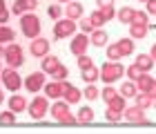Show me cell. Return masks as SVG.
Returning a JSON list of instances; mask_svg holds the SVG:
<instances>
[{"label":"cell","mask_w":156,"mask_h":134,"mask_svg":"<svg viewBox=\"0 0 156 134\" xmlns=\"http://www.w3.org/2000/svg\"><path fill=\"white\" fill-rule=\"evenodd\" d=\"M49 112H51V116H54L58 123H67V125L78 123V118L72 114V112H69V103H67V101H58V103H54Z\"/></svg>","instance_id":"cell-1"},{"label":"cell","mask_w":156,"mask_h":134,"mask_svg":"<svg viewBox=\"0 0 156 134\" xmlns=\"http://www.w3.org/2000/svg\"><path fill=\"white\" fill-rule=\"evenodd\" d=\"M120 76H125V67L120 65V63H116V60H109V63H105V65L101 67V78L107 83V85H112L114 81H118Z\"/></svg>","instance_id":"cell-2"},{"label":"cell","mask_w":156,"mask_h":134,"mask_svg":"<svg viewBox=\"0 0 156 134\" xmlns=\"http://www.w3.org/2000/svg\"><path fill=\"white\" fill-rule=\"evenodd\" d=\"M20 27H23V34L27 38H38V34H40V18L34 16V13H23V16H20Z\"/></svg>","instance_id":"cell-3"},{"label":"cell","mask_w":156,"mask_h":134,"mask_svg":"<svg viewBox=\"0 0 156 134\" xmlns=\"http://www.w3.org/2000/svg\"><path fill=\"white\" fill-rule=\"evenodd\" d=\"M74 31H76V23H74L72 18H58V20H56V27H54V36L58 38V40L74 36Z\"/></svg>","instance_id":"cell-4"},{"label":"cell","mask_w":156,"mask_h":134,"mask_svg":"<svg viewBox=\"0 0 156 134\" xmlns=\"http://www.w3.org/2000/svg\"><path fill=\"white\" fill-rule=\"evenodd\" d=\"M5 58H7V65H9V67H16L18 69L25 63V58H23V47L16 45V43L7 45L5 47Z\"/></svg>","instance_id":"cell-5"},{"label":"cell","mask_w":156,"mask_h":134,"mask_svg":"<svg viewBox=\"0 0 156 134\" xmlns=\"http://www.w3.org/2000/svg\"><path fill=\"white\" fill-rule=\"evenodd\" d=\"M0 76H2V83H5V87L9 89V92H18L20 87H23V81H20L16 67H7V69H2V72H0Z\"/></svg>","instance_id":"cell-6"},{"label":"cell","mask_w":156,"mask_h":134,"mask_svg":"<svg viewBox=\"0 0 156 134\" xmlns=\"http://www.w3.org/2000/svg\"><path fill=\"white\" fill-rule=\"evenodd\" d=\"M49 112V103H47V96H36L29 105V116L34 121H40L42 116H45Z\"/></svg>","instance_id":"cell-7"},{"label":"cell","mask_w":156,"mask_h":134,"mask_svg":"<svg viewBox=\"0 0 156 134\" xmlns=\"http://www.w3.org/2000/svg\"><path fill=\"white\" fill-rule=\"evenodd\" d=\"M25 87L27 92H31V94H36V92H40L42 87H45V72H31L29 76L25 78Z\"/></svg>","instance_id":"cell-8"},{"label":"cell","mask_w":156,"mask_h":134,"mask_svg":"<svg viewBox=\"0 0 156 134\" xmlns=\"http://www.w3.org/2000/svg\"><path fill=\"white\" fill-rule=\"evenodd\" d=\"M87 47H89V38H87V34H78V36H74V38H72V45H69L72 54H76V56L87 54Z\"/></svg>","instance_id":"cell-9"},{"label":"cell","mask_w":156,"mask_h":134,"mask_svg":"<svg viewBox=\"0 0 156 134\" xmlns=\"http://www.w3.org/2000/svg\"><path fill=\"white\" fill-rule=\"evenodd\" d=\"M80 96H83V92L78 89L76 85H72V83H67V81H62V98L72 105V103H78L80 101Z\"/></svg>","instance_id":"cell-10"},{"label":"cell","mask_w":156,"mask_h":134,"mask_svg":"<svg viewBox=\"0 0 156 134\" xmlns=\"http://www.w3.org/2000/svg\"><path fill=\"white\" fill-rule=\"evenodd\" d=\"M125 121H129V123H147V116H145V110L143 107H138V105H134V107L127 110L125 107Z\"/></svg>","instance_id":"cell-11"},{"label":"cell","mask_w":156,"mask_h":134,"mask_svg":"<svg viewBox=\"0 0 156 134\" xmlns=\"http://www.w3.org/2000/svg\"><path fill=\"white\" fill-rule=\"evenodd\" d=\"M49 54V40L47 38H34L31 40V56H36V58H42V56Z\"/></svg>","instance_id":"cell-12"},{"label":"cell","mask_w":156,"mask_h":134,"mask_svg":"<svg viewBox=\"0 0 156 134\" xmlns=\"http://www.w3.org/2000/svg\"><path fill=\"white\" fill-rule=\"evenodd\" d=\"M36 5H38V0H16L11 11H13V16H23L25 11H34Z\"/></svg>","instance_id":"cell-13"},{"label":"cell","mask_w":156,"mask_h":134,"mask_svg":"<svg viewBox=\"0 0 156 134\" xmlns=\"http://www.w3.org/2000/svg\"><path fill=\"white\" fill-rule=\"evenodd\" d=\"M60 65V60H58V56H54V54H47V56H42V63H40V69L45 74H51L56 67Z\"/></svg>","instance_id":"cell-14"},{"label":"cell","mask_w":156,"mask_h":134,"mask_svg":"<svg viewBox=\"0 0 156 134\" xmlns=\"http://www.w3.org/2000/svg\"><path fill=\"white\" fill-rule=\"evenodd\" d=\"M45 94L49 98H60L62 96V81H54V83H45Z\"/></svg>","instance_id":"cell-15"},{"label":"cell","mask_w":156,"mask_h":134,"mask_svg":"<svg viewBox=\"0 0 156 134\" xmlns=\"http://www.w3.org/2000/svg\"><path fill=\"white\" fill-rule=\"evenodd\" d=\"M89 43H91V45H96V47L107 45V31H103V29H94V31L89 34Z\"/></svg>","instance_id":"cell-16"},{"label":"cell","mask_w":156,"mask_h":134,"mask_svg":"<svg viewBox=\"0 0 156 134\" xmlns=\"http://www.w3.org/2000/svg\"><path fill=\"white\" fill-rule=\"evenodd\" d=\"M80 72H83V81L85 83H96L98 78H101V69L94 67V65L85 67V69H80Z\"/></svg>","instance_id":"cell-17"},{"label":"cell","mask_w":156,"mask_h":134,"mask_svg":"<svg viewBox=\"0 0 156 134\" xmlns=\"http://www.w3.org/2000/svg\"><path fill=\"white\" fill-rule=\"evenodd\" d=\"M154 76H150V74H147V72H143V74H140L138 76V81H136V87H138V92H147V89H150L152 85H154Z\"/></svg>","instance_id":"cell-18"},{"label":"cell","mask_w":156,"mask_h":134,"mask_svg":"<svg viewBox=\"0 0 156 134\" xmlns=\"http://www.w3.org/2000/svg\"><path fill=\"white\" fill-rule=\"evenodd\" d=\"M147 29H150V27H147V25H138V23H132L129 25V36L134 38V40H140V38H145L147 36Z\"/></svg>","instance_id":"cell-19"},{"label":"cell","mask_w":156,"mask_h":134,"mask_svg":"<svg viewBox=\"0 0 156 134\" xmlns=\"http://www.w3.org/2000/svg\"><path fill=\"white\" fill-rule=\"evenodd\" d=\"M9 110H13L18 114V112H25L27 110V101L23 96H18V94H13L11 98H9Z\"/></svg>","instance_id":"cell-20"},{"label":"cell","mask_w":156,"mask_h":134,"mask_svg":"<svg viewBox=\"0 0 156 134\" xmlns=\"http://www.w3.org/2000/svg\"><path fill=\"white\" fill-rule=\"evenodd\" d=\"M118 49H120V56H129L132 52H134V38L129 36V38H120L118 40Z\"/></svg>","instance_id":"cell-21"},{"label":"cell","mask_w":156,"mask_h":134,"mask_svg":"<svg viewBox=\"0 0 156 134\" xmlns=\"http://www.w3.org/2000/svg\"><path fill=\"white\" fill-rule=\"evenodd\" d=\"M136 65L143 69V72H150V69L154 67V58L150 54H138V58H136Z\"/></svg>","instance_id":"cell-22"},{"label":"cell","mask_w":156,"mask_h":134,"mask_svg":"<svg viewBox=\"0 0 156 134\" xmlns=\"http://www.w3.org/2000/svg\"><path fill=\"white\" fill-rule=\"evenodd\" d=\"M120 94H123L125 98H134V96L138 94L136 83H134V81H127V83H123V85H120Z\"/></svg>","instance_id":"cell-23"},{"label":"cell","mask_w":156,"mask_h":134,"mask_svg":"<svg viewBox=\"0 0 156 134\" xmlns=\"http://www.w3.org/2000/svg\"><path fill=\"white\" fill-rule=\"evenodd\" d=\"M134 11L132 7H123V9H120L118 13H116V18L120 20V23H125V25H132V20H134Z\"/></svg>","instance_id":"cell-24"},{"label":"cell","mask_w":156,"mask_h":134,"mask_svg":"<svg viewBox=\"0 0 156 134\" xmlns=\"http://www.w3.org/2000/svg\"><path fill=\"white\" fill-rule=\"evenodd\" d=\"M80 16H83V5L80 2H67V18L76 20Z\"/></svg>","instance_id":"cell-25"},{"label":"cell","mask_w":156,"mask_h":134,"mask_svg":"<svg viewBox=\"0 0 156 134\" xmlns=\"http://www.w3.org/2000/svg\"><path fill=\"white\" fill-rule=\"evenodd\" d=\"M76 118H78V123H91L94 121V110L91 107H80Z\"/></svg>","instance_id":"cell-26"},{"label":"cell","mask_w":156,"mask_h":134,"mask_svg":"<svg viewBox=\"0 0 156 134\" xmlns=\"http://www.w3.org/2000/svg\"><path fill=\"white\" fill-rule=\"evenodd\" d=\"M13 40H16L13 29H9L7 25H0V43H13Z\"/></svg>","instance_id":"cell-27"},{"label":"cell","mask_w":156,"mask_h":134,"mask_svg":"<svg viewBox=\"0 0 156 134\" xmlns=\"http://www.w3.org/2000/svg\"><path fill=\"white\" fill-rule=\"evenodd\" d=\"M134 98H136V105H138V107H143V110H147V107H152V105H154V101L150 98V94H145V92L136 94Z\"/></svg>","instance_id":"cell-28"},{"label":"cell","mask_w":156,"mask_h":134,"mask_svg":"<svg viewBox=\"0 0 156 134\" xmlns=\"http://www.w3.org/2000/svg\"><path fill=\"white\" fill-rule=\"evenodd\" d=\"M49 76H54L56 81H67V76H69V67H67V65H58Z\"/></svg>","instance_id":"cell-29"},{"label":"cell","mask_w":156,"mask_h":134,"mask_svg":"<svg viewBox=\"0 0 156 134\" xmlns=\"http://www.w3.org/2000/svg\"><path fill=\"white\" fill-rule=\"evenodd\" d=\"M107 107H112V110H118V112H125V96H114L112 101L107 103Z\"/></svg>","instance_id":"cell-30"},{"label":"cell","mask_w":156,"mask_h":134,"mask_svg":"<svg viewBox=\"0 0 156 134\" xmlns=\"http://www.w3.org/2000/svg\"><path fill=\"white\" fill-rule=\"evenodd\" d=\"M16 123V112L9 110V112H0V125H13Z\"/></svg>","instance_id":"cell-31"},{"label":"cell","mask_w":156,"mask_h":134,"mask_svg":"<svg viewBox=\"0 0 156 134\" xmlns=\"http://www.w3.org/2000/svg\"><path fill=\"white\" fill-rule=\"evenodd\" d=\"M125 74L129 76V81H134V83H136V81H138V76L143 74V69H140V67L136 65V63H134V65H129V67H125Z\"/></svg>","instance_id":"cell-32"},{"label":"cell","mask_w":156,"mask_h":134,"mask_svg":"<svg viewBox=\"0 0 156 134\" xmlns=\"http://www.w3.org/2000/svg\"><path fill=\"white\" fill-rule=\"evenodd\" d=\"M89 20H91V25H94V27H96V29H101V27H103L105 23H107V20H105V16H103V13H101V9H98V11H94V13H91V16H89Z\"/></svg>","instance_id":"cell-33"},{"label":"cell","mask_w":156,"mask_h":134,"mask_svg":"<svg viewBox=\"0 0 156 134\" xmlns=\"http://www.w3.org/2000/svg\"><path fill=\"white\" fill-rule=\"evenodd\" d=\"M123 114H125V112H118V110H112V107H107V112H105V118H107L109 123H118Z\"/></svg>","instance_id":"cell-34"},{"label":"cell","mask_w":156,"mask_h":134,"mask_svg":"<svg viewBox=\"0 0 156 134\" xmlns=\"http://www.w3.org/2000/svg\"><path fill=\"white\" fill-rule=\"evenodd\" d=\"M83 94H85V98H87V101H96L101 92H98V89L94 87V83H89V85L85 87V92H83Z\"/></svg>","instance_id":"cell-35"},{"label":"cell","mask_w":156,"mask_h":134,"mask_svg":"<svg viewBox=\"0 0 156 134\" xmlns=\"http://www.w3.org/2000/svg\"><path fill=\"white\" fill-rule=\"evenodd\" d=\"M101 94H103V101H105V103H109L114 96H118V94H120V92H116V89L112 87V85H107V87H105V89L101 92Z\"/></svg>","instance_id":"cell-36"},{"label":"cell","mask_w":156,"mask_h":134,"mask_svg":"<svg viewBox=\"0 0 156 134\" xmlns=\"http://www.w3.org/2000/svg\"><path fill=\"white\" fill-rule=\"evenodd\" d=\"M107 58H109V60H118V58H123V56H120L118 45H109V47H107Z\"/></svg>","instance_id":"cell-37"},{"label":"cell","mask_w":156,"mask_h":134,"mask_svg":"<svg viewBox=\"0 0 156 134\" xmlns=\"http://www.w3.org/2000/svg\"><path fill=\"white\" fill-rule=\"evenodd\" d=\"M47 16L54 18V20H58V18L62 16V9H60L58 5H51V7H47Z\"/></svg>","instance_id":"cell-38"},{"label":"cell","mask_w":156,"mask_h":134,"mask_svg":"<svg viewBox=\"0 0 156 134\" xmlns=\"http://www.w3.org/2000/svg\"><path fill=\"white\" fill-rule=\"evenodd\" d=\"M101 13H103V16H105V20H107V23H109V20H112V18H116V11H114V5H107V7H101Z\"/></svg>","instance_id":"cell-39"},{"label":"cell","mask_w":156,"mask_h":134,"mask_svg":"<svg viewBox=\"0 0 156 134\" xmlns=\"http://www.w3.org/2000/svg\"><path fill=\"white\" fill-rule=\"evenodd\" d=\"M9 20V9H7V2L0 0V25H5Z\"/></svg>","instance_id":"cell-40"},{"label":"cell","mask_w":156,"mask_h":134,"mask_svg":"<svg viewBox=\"0 0 156 134\" xmlns=\"http://www.w3.org/2000/svg\"><path fill=\"white\" fill-rule=\"evenodd\" d=\"M80 29H83V34H87V36H89V34H91V31H94V29H96V27H94V25H91V20H89V18H85V20H83V23H80Z\"/></svg>","instance_id":"cell-41"},{"label":"cell","mask_w":156,"mask_h":134,"mask_svg":"<svg viewBox=\"0 0 156 134\" xmlns=\"http://www.w3.org/2000/svg\"><path fill=\"white\" fill-rule=\"evenodd\" d=\"M89 65H94V63H91V58H89L87 54L78 56V67H80V69H85V67H89Z\"/></svg>","instance_id":"cell-42"},{"label":"cell","mask_w":156,"mask_h":134,"mask_svg":"<svg viewBox=\"0 0 156 134\" xmlns=\"http://www.w3.org/2000/svg\"><path fill=\"white\" fill-rule=\"evenodd\" d=\"M132 23L147 25V13H145V11H136V13H134V20H132Z\"/></svg>","instance_id":"cell-43"},{"label":"cell","mask_w":156,"mask_h":134,"mask_svg":"<svg viewBox=\"0 0 156 134\" xmlns=\"http://www.w3.org/2000/svg\"><path fill=\"white\" fill-rule=\"evenodd\" d=\"M145 94H150V98H152V101L156 103V81H154V85H152L150 89H147V92H145Z\"/></svg>","instance_id":"cell-44"},{"label":"cell","mask_w":156,"mask_h":134,"mask_svg":"<svg viewBox=\"0 0 156 134\" xmlns=\"http://www.w3.org/2000/svg\"><path fill=\"white\" fill-rule=\"evenodd\" d=\"M147 13H156V0H147Z\"/></svg>","instance_id":"cell-45"},{"label":"cell","mask_w":156,"mask_h":134,"mask_svg":"<svg viewBox=\"0 0 156 134\" xmlns=\"http://www.w3.org/2000/svg\"><path fill=\"white\" fill-rule=\"evenodd\" d=\"M96 5H98V9H101V7H107V5H114V0H96Z\"/></svg>","instance_id":"cell-46"},{"label":"cell","mask_w":156,"mask_h":134,"mask_svg":"<svg viewBox=\"0 0 156 134\" xmlns=\"http://www.w3.org/2000/svg\"><path fill=\"white\" fill-rule=\"evenodd\" d=\"M150 56H152V58L156 60V45H152V49H150Z\"/></svg>","instance_id":"cell-47"},{"label":"cell","mask_w":156,"mask_h":134,"mask_svg":"<svg viewBox=\"0 0 156 134\" xmlns=\"http://www.w3.org/2000/svg\"><path fill=\"white\" fill-rule=\"evenodd\" d=\"M0 56H5V47H2V43H0Z\"/></svg>","instance_id":"cell-48"},{"label":"cell","mask_w":156,"mask_h":134,"mask_svg":"<svg viewBox=\"0 0 156 134\" xmlns=\"http://www.w3.org/2000/svg\"><path fill=\"white\" fill-rule=\"evenodd\" d=\"M5 101V96H2V92H0V103H2Z\"/></svg>","instance_id":"cell-49"},{"label":"cell","mask_w":156,"mask_h":134,"mask_svg":"<svg viewBox=\"0 0 156 134\" xmlns=\"http://www.w3.org/2000/svg\"><path fill=\"white\" fill-rule=\"evenodd\" d=\"M58 2H69V0H58Z\"/></svg>","instance_id":"cell-50"},{"label":"cell","mask_w":156,"mask_h":134,"mask_svg":"<svg viewBox=\"0 0 156 134\" xmlns=\"http://www.w3.org/2000/svg\"><path fill=\"white\" fill-rule=\"evenodd\" d=\"M143 2H147V0H143Z\"/></svg>","instance_id":"cell-51"},{"label":"cell","mask_w":156,"mask_h":134,"mask_svg":"<svg viewBox=\"0 0 156 134\" xmlns=\"http://www.w3.org/2000/svg\"><path fill=\"white\" fill-rule=\"evenodd\" d=\"M0 72H2V69H0Z\"/></svg>","instance_id":"cell-52"}]
</instances>
